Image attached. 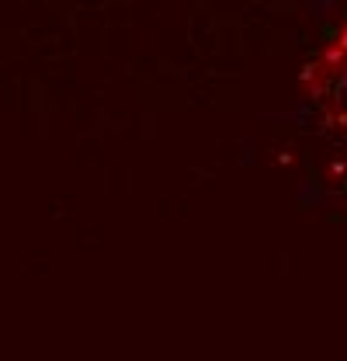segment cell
I'll return each instance as SVG.
<instances>
[{
    "label": "cell",
    "instance_id": "1",
    "mask_svg": "<svg viewBox=\"0 0 347 361\" xmlns=\"http://www.w3.org/2000/svg\"><path fill=\"white\" fill-rule=\"evenodd\" d=\"M312 104L334 149L347 153V21L312 66Z\"/></svg>",
    "mask_w": 347,
    "mask_h": 361
}]
</instances>
